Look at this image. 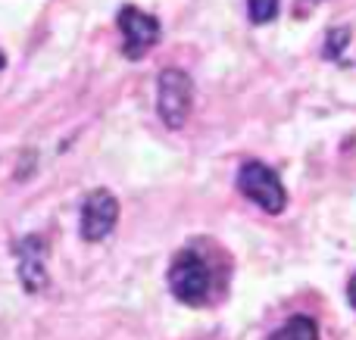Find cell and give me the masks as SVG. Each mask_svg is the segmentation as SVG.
<instances>
[{
	"label": "cell",
	"mask_w": 356,
	"mask_h": 340,
	"mask_svg": "<svg viewBox=\"0 0 356 340\" xmlns=\"http://www.w3.org/2000/svg\"><path fill=\"white\" fill-rule=\"evenodd\" d=\"M347 300H350V306H353V309H356V275H353L350 287H347Z\"/></svg>",
	"instance_id": "9c48e42d"
},
{
	"label": "cell",
	"mask_w": 356,
	"mask_h": 340,
	"mask_svg": "<svg viewBox=\"0 0 356 340\" xmlns=\"http://www.w3.org/2000/svg\"><path fill=\"white\" fill-rule=\"evenodd\" d=\"M269 340H319V328L309 316H291Z\"/></svg>",
	"instance_id": "52a82bcc"
},
{
	"label": "cell",
	"mask_w": 356,
	"mask_h": 340,
	"mask_svg": "<svg viewBox=\"0 0 356 340\" xmlns=\"http://www.w3.org/2000/svg\"><path fill=\"white\" fill-rule=\"evenodd\" d=\"M169 287L181 303L203 306L213 291V272H209L207 260L194 250H181L169 266Z\"/></svg>",
	"instance_id": "6da1fadb"
},
{
	"label": "cell",
	"mask_w": 356,
	"mask_h": 340,
	"mask_svg": "<svg viewBox=\"0 0 356 340\" xmlns=\"http://www.w3.org/2000/svg\"><path fill=\"white\" fill-rule=\"evenodd\" d=\"M119 219V200L110 191H94L88 194L85 206H81V237L85 241H104Z\"/></svg>",
	"instance_id": "5b68a950"
},
{
	"label": "cell",
	"mask_w": 356,
	"mask_h": 340,
	"mask_svg": "<svg viewBox=\"0 0 356 340\" xmlns=\"http://www.w3.org/2000/svg\"><path fill=\"white\" fill-rule=\"evenodd\" d=\"M119 28H122V53L129 60H141L160 41V19L150 16V12H141L138 6H122Z\"/></svg>",
	"instance_id": "277c9868"
},
{
	"label": "cell",
	"mask_w": 356,
	"mask_h": 340,
	"mask_svg": "<svg viewBox=\"0 0 356 340\" xmlns=\"http://www.w3.org/2000/svg\"><path fill=\"white\" fill-rule=\"evenodd\" d=\"M191 103H194V81L181 69H163L160 85H156V110L166 128L178 131L191 116Z\"/></svg>",
	"instance_id": "7a4b0ae2"
},
{
	"label": "cell",
	"mask_w": 356,
	"mask_h": 340,
	"mask_svg": "<svg viewBox=\"0 0 356 340\" xmlns=\"http://www.w3.org/2000/svg\"><path fill=\"white\" fill-rule=\"evenodd\" d=\"M247 12H250V22L257 25L272 22L278 16V0H247Z\"/></svg>",
	"instance_id": "ba28073f"
},
{
	"label": "cell",
	"mask_w": 356,
	"mask_h": 340,
	"mask_svg": "<svg viewBox=\"0 0 356 340\" xmlns=\"http://www.w3.org/2000/svg\"><path fill=\"white\" fill-rule=\"evenodd\" d=\"M238 191L244 194L247 200L259 206L266 212H282L284 203H288V194H284V185L278 181V175L272 172L263 162H244L238 172Z\"/></svg>",
	"instance_id": "3957f363"
},
{
	"label": "cell",
	"mask_w": 356,
	"mask_h": 340,
	"mask_svg": "<svg viewBox=\"0 0 356 340\" xmlns=\"http://www.w3.org/2000/svg\"><path fill=\"white\" fill-rule=\"evenodd\" d=\"M19 278H22L25 291H41L47 284V272H44V241L41 237H25L19 247Z\"/></svg>",
	"instance_id": "8992f818"
},
{
	"label": "cell",
	"mask_w": 356,
	"mask_h": 340,
	"mask_svg": "<svg viewBox=\"0 0 356 340\" xmlns=\"http://www.w3.org/2000/svg\"><path fill=\"white\" fill-rule=\"evenodd\" d=\"M3 62H6V60H3V53H0V69H3Z\"/></svg>",
	"instance_id": "30bf717a"
}]
</instances>
